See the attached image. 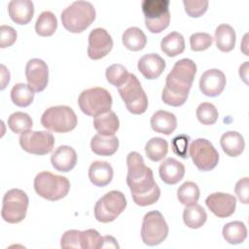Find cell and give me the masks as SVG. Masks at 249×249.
Returning <instances> with one entry per match:
<instances>
[{
	"label": "cell",
	"mask_w": 249,
	"mask_h": 249,
	"mask_svg": "<svg viewBox=\"0 0 249 249\" xmlns=\"http://www.w3.org/2000/svg\"><path fill=\"white\" fill-rule=\"evenodd\" d=\"M196 73V65L192 59L182 58L176 61L166 76L165 87L161 93L162 101L173 107L185 104Z\"/></svg>",
	"instance_id": "obj_1"
},
{
	"label": "cell",
	"mask_w": 249,
	"mask_h": 249,
	"mask_svg": "<svg viewBox=\"0 0 249 249\" xmlns=\"http://www.w3.org/2000/svg\"><path fill=\"white\" fill-rule=\"evenodd\" d=\"M127 175L126 184L131 196H139L152 191L158 186L154 179L153 170L145 165L142 156L137 152H130L126 157Z\"/></svg>",
	"instance_id": "obj_2"
},
{
	"label": "cell",
	"mask_w": 249,
	"mask_h": 249,
	"mask_svg": "<svg viewBox=\"0 0 249 249\" xmlns=\"http://www.w3.org/2000/svg\"><path fill=\"white\" fill-rule=\"evenodd\" d=\"M96 12L89 1H75L61 13V22L65 29L72 33H80L87 29L95 19Z\"/></svg>",
	"instance_id": "obj_3"
},
{
	"label": "cell",
	"mask_w": 249,
	"mask_h": 249,
	"mask_svg": "<svg viewBox=\"0 0 249 249\" xmlns=\"http://www.w3.org/2000/svg\"><path fill=\"white\" fill-rule=\"evenodd\" d=\"M34 190L43 198L55 201L66 196L70 190V182L64 176L43 171L34 179Z\"/></svg>",
	"instance_id": "obj_4"
},
{
	"label": "cell",
	"mask_w": 249,
	"mask_h": 249,
	"mask_svg": "<svg viewBox=\"0 0 249 249\" xmlns=\"http://www.w3.org/2000/svg\"><path fill=\"white\" fill-rule=\"evenodd\" d=\"M78 124V119L72 108L65 105L48 108L41 117V124L53 132L65 133L73 130Z\"/></svg>",
	"instance_id": "obj_5"
},
{
	"label": "cell",
	"mask_w": 249,
	"mask_h": 249,
	"mask_svg": "<svg viewBox=\"0 0 249 249\" xmlns=\"http://www.w3.org/2000/svg\"><path fill=\"white\" fill-rule=\"evenodd\" d=\"M113 99L104 88H90L83 90L78 97V104L82 112L88 116H98L110 111Z\"/></svg>",
	"instance_id": "obj_6"
},
{
	"label": "cell",
	"mask_w": 249,
	"mask_h": 249,
	"mask_svg": "<svg viewBox=\"0 0 249 249\" xmlns=\"http://www.w3.org/2000/svg\"><path fill=\"white\" fill-rule=\"evenodd\" d=\"M169 0H143L141 2L145 25L152 33H160L170 21Z\"/></svg>",
	"instance_id": "obj_7"
},
{
	"label": "cell",
	"mask_w": 249,
	"mask_h": 249,
	"mask_svg": "<svg viewBox=\"0 0 249 249\" xmlns=\"http://www.w3.org/2000/svg\"><path fill=\"white\" fill-rule=\"evenodd\" d=\"M118 91L124 100L126 109L135 115L143 114L148 108V97L138 78L129 74L126 82L118 88Z\"/></svg>",
	"instance_id": "obj_8"
},
{
	"label": "cell",
	"mask_w": 249,
	"mask_h": 249,
	"mask_svg": "<svg viewBox=\"0 0 249 249\" xmlns=\"http://www.w3.org/2000/svg\"><path fill=\"white\" fill-rule=\"evenodd\" d=\"M29 199L25 192L20 189L9 190L3 197L1 216L4 221L10 224L21 222L28 208Z\"/></svg>",
	"instance_id": "obj_9"
},
{
	"label": "cell",
	"mask_w": 249,
	"mask_h": 249,
	"mask_svg": "<svg viewBox=\"0 0 249 249\" xmlns=\"http://www.w3.org/2000/svg\"><path fill=\"white\" fill-rule=\"evenodd\" d=\"M124 195L120 191H110L100 197L94 205V217L98 222H113L126 207Z\"/></svg>",
	"instance_id": "obj_10"
},
{
	"label": "cell",
	"mask_w": 249,
	"mask_h": 249,
	"mask_svg": "<svg viewBox=\"0 0 249 249\" xmlns=\"http://www.w3.org/2000/svg\"><path fill=\"white\" fill-rule=\"evenodd\" d=\"M168 234V226L162 214L157 210L145 214L141 227V238L146 245L160 244Z\"/></svg>",
	"instance_id": "obj_11"
},
{
	"label": "cell",
	"mask_w": 249,
	"mask_h": 249,
	"mask_svg": "<svg viewBox=\"0 0 249 249\" xmlns=\"http://www.w3.org/2000/svg\"><path fill=\"white\" fill-rule=\"evenodd\" d=\"M189 155L195 165L200 171L212 170L219 161L218 151L213 144L205 138L194 140L189 147Z\"/></svg>",
	"instance_id": "obj_12"
},
{
	"label": "cell",
	"mask_w": 249,
	"mask_h": 249,
	"mask_svg": "<svg viewBox=\"0 0 249 249\" xmlns=\"http://www.w3.org/2000/svg\"><path fill=\"white\" fill-rule=\"evenodd\" d=\"M19 144L25 152L42 156L53 151L54 137L48 131L27 130L20 134Z\"/></svg>",
	"instance_id": "obj_13"
},
{
	"label": "cell",
	"mask_w": 249,
	"mask_h": 249,
	"mask_svg": "<svg viewBox=\"0 0 249 249\" xmlns=\"http://www.w3.org/2000/svg\"><path fill=\"white\" fill-rule=\"evenodd\" d=\"M113 48V39L104 28L97 27L89 35L88 55L91 59H100L107 55Z\"/></svg>",
	"instance_id": "obj_14"
},
{
	"label": "cell",
	"mask_w": 249,
	"mask_h": 249,
	"mask_svg": "<svg viewBox=\"0 0 249 249\" xmlns=\"http://www.w3.org/2000/svg\"><path fill=\"white\" fill-rule=\"evenodd\" d=\"M27 85L34 91H43L49 82V68L47 63L40 58H31L25 66Z\"/></svg>",
	"instance_id": "obj_15"
},
{
	"label": "cell",
	"mask_w": 249,
	"mask_h": 249,
	"mask_svg": "<svg viewBox=\"0 0 249 249\" xmlns=\"http://www.w3.org/2000/svg\"><path fill=\"white\" fill-rule=\"evenodd\" d=\"M208 209L218 218H227L235 211L236 198L234 196L226 193H213L205 199Z\"/></svg>",
	"instance_id": "obj_16"
},
{
	"label": "cell",
	"mask_w": 249,
	"mask_h": 249,
	"mask_svg": "<svg viewBox=\"0 0 249 249\" xmlns=\"http://www.w3.org/2000/svg\"><path fill=\"white\" fill-rule=\"evenodd\" d=\"M226 76L219 69H208L199 79V89L203 94L210 97L218 96L226 87Z\"/></svg>",
	"instance_id": "obj_17"
},
{
	"label": "cell",
	"mask_w": 249,
	"mask_h": 249,
	"mask_svg": "<svg viewBox=\"0 0 249 249\" xmlns=\"http://www.w3.org/2000/svg\"><path fill=\"white\" fill-rule=\"evenodd\" d=\"M164 59L158 53H147L144 54L138 60V70L148 80L159 78L165 69Z\"/></svg>",
	"instance_id": "obj_18"
},
{
	"label": "cell",
	"mask_w": 249,
	"mask_h": 249,
	"mask_svg": "<svg viewBox=\"0 0 249 249\" xmlns=\"http://www.w3.org/2000/svg\"><path fill=\"white\" fill-rule=\"evenodd\" d=\"M51 162L54 169L59 172H68L72 170L77 163L76 151L67 145L56 148L51 157Z\"/></svg>",
	"instance_id": "obj_19"
},
{
	"label": "cell",
	"mask_w": 249,
	"mask_h": 249,
	"mask_svg": "<svg viewBox=\"0 0 249 249\" xmlns=\"http://www.w3.org/2000/svg\"><path fill=\"white\" fill-rule=\"evenodd\" d=\"M160 179L168 185H175L185 175V166L174 158L165 159L159 167Z\"/></svg>",
	"instance_id": "obj_20"
},
{
	"label": "cell",
	"mask_w": 249,
	"mask_h": 249,
	"mask_svg": "<svg viewBox=\"0 0 249 249\" xmlns=\"http://www.w3.org/2000/svg\"><path fill=\"white\" fill-rule=\"evenodd\" d=\"M10 18L18 24H27L34 15V4L30 0H12L8 4Z\"/></svg>",
	"instance_id": "obj_21"
},
{
	"label": "cell",
	"mask_w": 249,
	"mask_h": 249,
	"mask_svg": "<svg viewBox=\"0 0 249 249\" xmlns=\"http://www.w3.org/2000/svg\"><path fill=\"white\" fill-rule=\"evenodd\" d=\"M113 167L107 161L95 160L89 168V178L96 187H105L113 179Z\"/></svg>",
	"instance_id": "obj_22"
},
{
	"label": "cell",
	"mask_w": 249,
	"mask_h": 249,
	"mask_svg": "<svg viewBox=\"0 0 249 249\" xmlns=\"http://www.w3.org/2000/svg\"><path fill=\"white\" fill-rule=\"evenodd\" d=\"M150 124L156 132L169 135L177 127V118L171 112L159 110L151 117Z\"/></svg>",
	"instance_id": "obj_23"
},
{
	"label": "cell",
	"mask_w": 249,
	"mask_h": 249,
	"mask_svg": "<svg viewBox=\"0 0 249 249\" xmlns=\"http://www.w3.org/2000/svg\"><path fill=\"white\" fill-rule=\"evenodd\" d=\"M91 151L98 156H112L119 148V139L115 135L95 134L90 141Z\"/></svg>",
	"instance_id": "obj_24"
},
{
	"label": "cell",
	"mask_w": 249,
	"mask_h": 249,
	"mask_svg": "<svg viewBox=\"0 0 249 249\" xmlns=\"http://www.w3.org/2000/svg\"><path fill=\"white\" fill-rule=\"evenodd\" d=\"M93 126L99 134L114 135L120 127V121L116 113L110 110L95 116L93 118Z\"/></svg>",
	"instance_id": "obj_25"
},
{
	"label": "cell",
	"mask_w": 249,
	"mask_h": 249,
	"mask_svg": "<svg viewBox=\"0 0 249 249\" xmlns=\"http://www.w3.org/2000/svg\"><path fill=\"white\" fill-rule=\"evenodd\" d=\"M220 145L228 156L237 157L243 152L245 148V141L239 132L227 131L221 136Z\"/></svg>",
	"instance_id": "obj_26"
},
{
	"label": "cell",
	"mask_w": 249,
	"mask_h": 249,
	"mask_svg": "<svg viewBox=\"0 0 249 249\" xmlns=\"http://www.w3.org/2000/svg\"><path fill=\"white\" fill-rule=\"evenodd\" d=\"M214 39L216 46L220 51L224 53L231 52L235 46V31L230 24H220L215 30Z\"/></svg>",
	"instance_id": "obj_27"
},
{
	"label": "cell",
	"mask_w": 249,
	"mask_h": 249,
	"mask_svg": "<svg viewBox=\"0 0 249 249\" xmlns=\"http://www.w3.org/2000/svg\"><path fill=\"white\" fill-rule=\"evenodd\" d=\"M160 49L167 56H176L185 50V40L181 33L173 31L160 41Z\"/></svg>",
	"instance_id": "obj_28"
},
{
	"label": "cell",
	"mask_w": 249,
	"mask_h": 249,
	"mask_svg": "<svg viewBox=\"0 0 249 249\" xmlns=\"http://www.w3.org/2000/svg\"><path fill=\"white\" fill-rule=\"evenodd\" d=\"M124 46L133 52L141 51L147 44V37L145 33L138 27L131 26L124 31L122 36Z\"/></svg>",
	"instance_id": "obj_29"
},
{
	"label": "cell",
	"mask_w": 249,
	"mask_h": 249,
	"mask_svg": "<svg viewBox=\"0 0 249 249\" xmlns=\"http://www.w3.org/2000/svg\"><path fill=\"white\" fill-rule=\"evenodd\" d=\"M207 219V214L204 208L197 204L188 205L183 212V221L188 228L198 229L204 225Z\"/></svg>",
	"instance_id": "obj_30"
},
{
	"label": "cell",
	"mask_w": 249,
	"mask_h": 249,
	"mask_svg": "<svg viewBox=\"0 0 249 249\" xmlns=\"http://www.w3.org/2000/svg\"><path fill=\"white\" fill-rule=\"evenodd\" d=\"M222 233L225 240L230 244H239L247 237V228L243 222L233 221L224 226Z\"/></svg>",
	"instance_id": "obj_31"
},
{
	"label": "cell",
	"mask_w": 249,
	"mask_h": 249,
	"mask_svg": "<svg viewBox=\"0 0 249 249\" xmlns=\"http://www.w3.org/2000/svg\"><path fill=\"white\" fill-rule=\"evenodd\" d=\"M57 28V19L53 13L50 11L42 12L35 23L36 33L40 36H51Z\"/></svg>",
	"instance_id": "obj_32"
},
{
	"label": "cell",
	"mask_w": 249,
	"mask_h": 249,
	"mask_svg": "<svg viewBox=\"0 0 249 249\" xmlns=\"http://www.w3.org/2000/svg\"><path fill=\"white\" fill-rule=\"evenodd\" d=\"M11 99L18 107H27L34 99V90L26 84L18 83L11 89Z\"/></svg>",
	"instance_id": "obj_33"
},
{
	"label": "cell",
	"mask_w": 249,
	"mask_h": 249,
	"mask_svg": "<svg viewBox=\"0 0 249 249\" xmlns=\"http://www.w3.org/2000/svg\"><path fill=\"white\" fill-rule=\"evenodd\" d=\"M168 152V143L161 137H153L145 145V153L153 161L161 160Z\"/></svg>",
	"instance_id": "obj_34"
},
{
	"label": "cell",
	"mask_w": 249,
	"mask_h": 249,
	"mask_svg": "<svg viewBox=\"0 0 249 249\" xmlns=\"http://www.w3.org/2000/svg\"><path fill=\"white\" fill-rule=\"evenodd\" d=\"M199 195L200 191L198 186L192 181L183 183L177 190L178 200L186 206L196 203L199 198Z\"/></svg>",
	"instance_id": "obj_35"
},
{
	"label": "cell",
	"mask_w": 249,
	"mask_h": 249,
	"mask_svg": "<svg viewBox=\"0 0 249 249\" xmlns=\"http://www.w3.org/2000/svg\"><path fill=\"white\" fill-rule=\"evenodd\" d=\"M8 125L13 132L22 133L32 127L33 122L28 114L23 112H15L10 115L8 119Z\"/></svg>",
	"instance_id": "obj_36"
},
{
	"label": "cell",
	"mask_w": 249,
	"mask_h": 249,
	"mask_svg": "<svg viewBox=\"0 0 249 249\" xmlns=\"http://www.w3.org/2000/svg\"><path fill=\"white\" fill-rule=\"evenodd\" d=\"M129 74L130 73H128L127 69L123 64H120V63H115L110 65L105 72L107 81L117 88L121 87L126 82V80L129 77Z\"/></svg>",
	"instance_id": "obj_37"
},
{
	"label": "cell",
	"mask_w": 249,
	"mask_h": 249,
	"mask_svg": "<svg viewBox=\"0 0 249 249\" xmlns=\"http://www.w3.org/2000/svg\"><path fill=\"white\" fill-rule=\"evenodd\" d=\"M196 118L202 124L210 125L216 123L218 120V110L217 108L209 102H203L196 108Z\"/></svg>",
	"instance_id": "obj_38"
},
{
	"label": "cell",
	"mask_w": 249,
	"mask_h": 249,
	"mask_svg": "<svg viewBox=\"0 0 249 249\" xmlns=\"http://www.w3.org/2000/svg\"><path fill=\"white\" fill-rule=\"evenodd\" d=\"M213 38L206 32H196L191 35L190 45L191 49L195 52H200L211 47Z\"/></svg>",
	"instance_id": "obj_39"
},
{
	"label": "cell",
	"mask_w": 249,
	"mask_h": 249,
	"mask_svg": "<svg viewBox=\"0 0 249 249\" xmlns=\"http://www.w3.org/2000/svg\"><path fill=\"white\" fill-rule=\"evenodd\" d=\"M101 235L94 229L81 231V246L83 249H98Z\"/></svg>",
	"instance_id": "obj_40"
},
{
	"label": "cell",
	"mask_w": 249,
	"mask_h": 249,
	"mask_svg": "<svg viewBox=\"0 0 249 249\" xmlns=\"http://www.w3.org/2000/svg\"><path fill=\"white\" fill-rule=\"evenodd\" d=\"M183 4L186 13L192 18L202 16L208 8L207 0H183Z\"/></svg>",
	"instance_id": "obj_41"
},
{
	"label": "cell",
	"mask_w": 249,
	"mask_h": 249,
	"mask_svg": "<svg viewBox=\"0 0 249 249\" xmlns=\"http://www.w3.org/2000/svg\"><path fill=\"white\" fill-rule=\"evenodd\" d=\"M190 136L187 134H178L171 141V149L173 153L182 159H187Z\"/></svg>",
	"instance_id": "obj_42"
},
{
	"label": "cell",
	"mask_w": 249,
	"mask_h": 249,
	"mask_svg": "<svg viewBox=\"0 0 249 249\" xmlns=\"http://www.w3.org/2000/svg\"><path fill=\"white\" fill-rule=\"evenodd\" d=\"M62 248H82L81 246V231L69 230L63 233L60 240Z\"/></svg>",
	"instance_id": "obj_43"
},
{
	"label": "cell",
	"mask_w": 249,
	"mask_h": 249,
	"mask_svg": "<svg viewBox=\"0 0 249 249\" xmlns=\"http://www.w3.org/2000/svg\"><path fill=\"white\" fill-rule=\"evenodd\" d=\"M160 187L157 186L149 193L139 195V196H132L133 201L137 205L147 206V205H151V204H154L155 202H157L158 199L160 198Z\"/></svg>",
	"instance_id": "obj_44"
},
{
	"label": "cell",
	"mask_w": 249,
	"mask_h": 249,
	"mask_svg": "<svg viewBox=\"0 0 249 249\" xmlns=\"http://www.w3.org/2000/svg\"><path fill=\"white\" fill-rule=\"evenodd\" d=\"M17 31L10 25L0 26V48L11 47L17 40Z\"/></svg>",
	"instance_id": "obj_45"
},
{
	"label": "cell",
	"mask_w": 249,
	"mask_h": 249,
	"mask_svg": "<svg viewBox=\"0 0 249 249\" xmlns=\"http://www.w3.org/2000/svg\"><path fill=\"white\" fill-rule=\"evenodd\" d=\"M248 187H249V181L248 177H244L242 179H239L234 187V192L238 197V199L244 203H248Z\"/></svg>",
	"instance_id": "obj_46"
},
{
	"label": "cell",
	"mask_w": 249,
	"mask_h": 249,
	"mask_svg": "<svg viewBox=\"0 0 249 249\" xmlns=\"http://www.w3.org/2000/svg\"><path fill=\"white\" fill-rule=\"evenodd\" d=\"M119 244L117 240L111 235H104L101 236L99 248H119Z\"/></svg>",
	"instance_id": "obj_47"
},
{
	"label": "cell",
	"mask_w": 249,
	"mask_h": 249,
	"mask_svg": "<svg viewBox=\"0 0 249 249\" xmlns=\"http://www.w3.org/2000/svg\"><path fill=\"white\" fill-rule=\"evenodd\" d=\"M10 82V72L5 65L1 64V89H4Z\"/></svg>",
	"instance_id": "obj_48"
},
{
	"label": "cell",
	"mask_w": 249,
	"mask_h": 249,
	"mask_svg": "<svg viewBox=\"0 0 249 249\" xmlns=\"http://www.w3.org/2000/svg\"><path fill=\"white\" fill-rule=\"evenodd\" d=\"M247 68H248V62H244L240 67H239V75L240 77L244 80L245 83H247Z\"/></svg>",
	"instance_id": "obj_49"
}]
</instances>
